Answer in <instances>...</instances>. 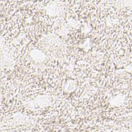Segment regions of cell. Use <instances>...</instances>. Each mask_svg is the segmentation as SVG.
<instances>
[{
	"label": "cell",
	"mask_w": 132,
	"mask_h": 132,
	"mask_svg": "<svg viewBox=\"0 0 132 132\" xmlns=\"http://www.w3.org/2000/svg\"><path fill=\"white\" fill-rule=\"evenodd\" d=\"M77 88V82L74 80H69L63 85V89L66 92L71 93L74 91Z\"/></svg>",
	"instance_id": "6da1fadb"
},
{
	"label": "cell",
	"mask_w": 132,
	"mask_h": 132,
	"mask_svg": "<svg viewBox=\"0 0 132 132\" xmlns=\"http://www.w3.org/2000/svg\"><path fill=\"white\" fill-rule=\"evenodd\" d=\"M30 55L32 59L37 62H41L45 59L44 54L41 51L37 49L33 50L31 52Z\"/></svg>",
	"instance_id": "7a4b0ae2"
},
{
	"label": "cell",
	"mask_w": 132,
	"mask_h": 132,
	"mask_svg": "<svg viewBox=\"0 0 132 132\" xmlns=\"http://www.w3.org/2000/svg\"><path fill=\"white\" fill-rule=\"evenodd\" d=\"M60 7L58 4H51L47 8V13L51 16H55L59 13Z\"/></svg>",
	"instance_id": "3957f363"
},
{
	"label": "cell",
	"mask_w": 132,
	"mask_h": 132,
	"mask_svg": "<svg viewBox=\"0 0 132 132\" xmlns=\"http://www.w3.org/2000/svg\"><path fill=\"white\" fill-rule=\"evenodd\" d=\"M124 101V98L123 96L117 95L116 96H114L112 97L110 100L109 102L112 106H118L121 105Z\"/></svg>",
	"instance_id": "277c9868"
},
{
	"label": "cell",
	"mask_w": 132,
	"mask_h": 132,
	"mask_svg": "<svg viewBox=\"0 0 132 132\" xmlns=\"http://www.w3.org/2000/svg\"><path fill=\"white\" fill-rule=\"evenodd\" d=\"M36 102L38 105L41 107L47 105L50 103V100L45 96H41L36 99Z\"/></svg>",
	"instance_id": "5b68a950"
},
{
	"label": "cell",
	"mask_w": 132,
	"mask_h": 132,
	"mask_svg": "<svg viewBox=\"0 0 132 132\" xmlns=\"http://www.w3.org/2000/svg\"><path fill=\"white\" fill-rule=\"evenodd\" d=\"M91 40L90 39H86L84 40L80 44V46L84 50L88 51L91 48Z\"/></svg>",
	"instance_id": "8992f818"
},
{
	"label": "cell",
	"mask_w": 132,
	"mask_h": 132,
	"mask_svg": "<svg viewBox=\"0 0 132 132\" xmlns=\"http://www.w3.org/2000/svg\"><path fill=\"white\" fill-rule=\"evenodd\" d=\"M91 26L90 24H85L81 26V31L84 33H88L91 31Z\"/></svg>",
	"instance_id": "52a82bcc"
},
{
	"label": "cell",
	"mask_w": 132,
	"mask_h": 132,
	"mask_svg": "<svg viewBox=\"0 0 132 132\" xmlns=\"http://www.w3.org/2000/svg\"><path fill=\"white\" fill-rule=\"evenodd\" d=\"M69 22L70 24L74 27H76L79 26V23L78 22H77V21H76L75 20H74L73 19H70Z\"/></svg>",
	"instance_id": "ba28073f"
}]
</instances>
